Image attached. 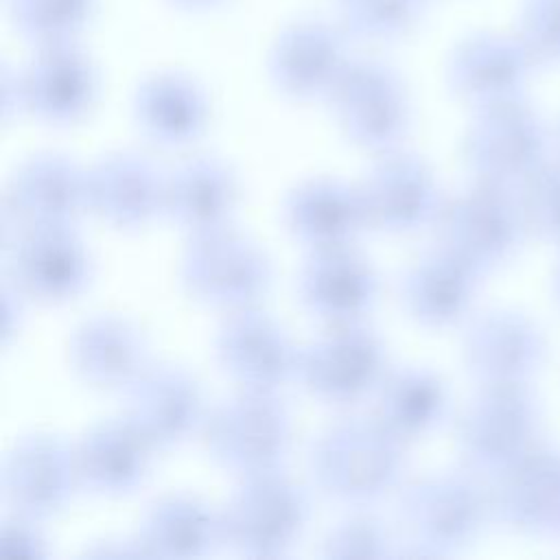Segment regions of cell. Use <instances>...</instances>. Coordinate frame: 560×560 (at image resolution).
Segmentation results:
<instances>
[{
	"instance_id": "6da1fadb",
	"label": "cell",
	"mask_w": 560,
	"mask_h": 560,
	"mask_svg": "<svg viewBox=\"0 0 560 560\" xmlns=\"http://www.w3.org/2000/svg\"><path fill=\"white\" fill-rule=\"evenodd\" d=\"M313 486L343 505H372L400 488L407 442L376 416L341 418L324 427L308 446Z\"/></svg>"
},
{
	"instance_id": "7a4b0ae2",
	"label": "cell",
	"mask_w": 560,
	"mask_h": 560,
	"mask_svg": "<svg viewBox=\"0 0 560 560\" xmlns=\"http://www.w3.org/2000/svg\"><path fill=\"white\" fill-rule=\"evenodd\" d=\"M400 518L409 542L394 558L453 556L472 545L492 521L490 492L468 468L431 472L400 490Z\"/></svg>"
},
{
	"instance_id": "3957f363",
	"label": "cell",
	"mask_w": 560,
	"mask_h": 560,
	"mask_svg": "<svg viewBox=\"0 0 560 560\" xmlns=\"http://www.w3.org/2000/svg\"><path fill=\"white\" fill-rule=\"evenodd\" d=\"M201 433L212 462L241 479L284 466L293 424L276 392L241 389L208 411Z\"/></svg>"
},
{
	"instance_id": "277c9868",
	"label": "cell",
	"mask_w": 560,
	"mask_h": 560,
	"mask_svg": "<svg viewBox=\"0 0 560 560\" xmlns=\"http://www.w3.org/2000/svg\"><path fill=\"white\" fill-rule=\"evenodd\" d=\"M542 409L525 385H479L457 416L455 444L464 468L494 477L540 440Z\"/></svg>"
},
{
	"instance_id": "5b68a950",
	"label": "cell",
	"mask_w": 560,
	"mask_h": 560,
	"mask_svg": "<svg viewBox=\"0 0 560 560\" xmlns=\"http://www.w3.org/2000/svg\"><path fill=\"white\" fill-rule=\"evenodd\" d=\"M308 518L306 490L282 468L241 477L221 510L223 542L249 558L287 556Z\"/></svg>"
},
{
	"instance_id": "8992f818",
	"label": "cell",
	"mask_w": 560,
	"mask_h": 560,
	"mask_svg": "<svg viewBox=\"0 0 560 560\" xmlns=\"http://www.w3.org/2000/svg\"><path fill=\"white\" fill-rule=\"evenodd\" d=\"M551 133L525 96L475 109L462 158L477 182L518 190L547 160Z\"/></svg>"
},
{
	"instance_id": "52a82bcc",
	"label": "cell",
	"mask_w": 560,
	"mask_h": 560,
	"mask_svg": "<svg viewBox=\"0 0 560 560\" xmlns=\"http://www.w3.org/2000/svg\"><path fill=\"white\" fill-rule=\"evenodd\" d=\"M271 278L273 269L265 249L230 225L192 234L179 260L184 291L206 306L225 311L256 306Z\"/></svg>"
},
{
	"instance_id": "ba28073f",
	"label": "cell",
	"mask_w": 560,
	"mask_h": 560,
	"mask_svg": "<svg viewBox=\"0 0 560 560\" xmlns=\"http://www.w3.org/2000/svg\"><path fill=\"white\" fill-rule=\"evenodd\" d=\"M389 372L383 337L363 322L332 324L300 348L295 381L319 402L357 405Z\"/></svg>"
},
{
	"instance_id": "9c48e42d",
	"label": "cell",
	"mask_w": 560,
	"mask_h": 560,
	"mask_svg": "<svg viewBox=\"0 0 560 560\" xmlns=\"http://www.w3.org/2000/svg\"><path fill=\"white\" fill-rule=\"evenodd\" d=\"M435 225L440 243L483 276L512 260L529 234L518 192L486 182L444 199Z\"/></svg>"
},
{
	"instance_id": "30bf717a",
	"label": "cell",
	"mask_w": 560,
	"mask_h": 560,
	"mask_svg": "<svg viewBox=\"0 0 560 560\" xmlns=\"http://www.w3.org/2000/svg\"><path fill=\"white\" fill-rule=\"evenodd\" d=\"M328 103L346 138L374 153L398 149L413 118L400 74L381 59H350Z\"/></svg>"
},
{
	"instance_id": "8fae6325",
	"label": "cell",
	"mask_w": 560,
	"mask_h": 560,
	"mask_svg": "<svg viewBox=\"0 0 560 560\" xmlns=\"http://www.w3.org/2000/svg\"><path fill=\"white\" fill-rule=\"evenodd\" d=\"M11 287L42 304H63L92 280V258L74 225L31 223L4 241Z\"/></svg>"
},
{
	"instance_id": "7c38bea8",
	"label": "cell",
	"mask_w": 560,
	"mask_h": 560,
	"mask_svg": "<svg viewBox=\"0 0 560 560\" xmlns=\"http://www.w3.org/2000/svg\"><path fill=\"white\" fill-rule=\"evenodd\" d=\"M549 341L527 313L494 306L475 315L462 335V361L479 385H525L542 370Z\"/></svg>"
},
{
	"instance_id": "4fadbf2b",
	"label": "cell",
	"mask_w": 560,
	"mask_h": 560,
	"mask_svg": "<svg viewBox=\"0 0 560 560\" xmlns=\"http://www.w3.org/2000/svg\"><path fill=\"white\" fill-rule=\"evenodd\" d=\"M492 521L540 540H560V444L538 440L492 477Z\"/></svg>"
},
{
	"instance_id": "5bb4252c",
	"label": "cell",
	"mask_w": 560,
	"mask_h": 560,
	"mask_svg": "<svg viewBox=\"0 0 560 560\" xmlns=\"http://www.w3.org/2000/svg\"><path fill=\"white\" fill-rule=\"evenodd\" d=\"M300 348L269 313L230 311L214 335V357L241 389L278 392L295 378Z\"/></svg>"
},
{
	"instance_id": "9a60e30c",
	"label": "cell",
	"mask_w": 560,
	"mask_h": 560,
	"mask_svg": "<svg viewBox=\"0 0 560 560\" xmlns=\"http://www.w3.org/2000/svg\"><path fill=\"white\" fill-rule=\"evenodd\" d=\"M348 63L346 31L324 20H295L276 35L267 55V74L291 101H328Z\"/></svg>"
},
{
	"instance_id": "2e32d148",
	"label": "cell",
	"mask_w": 560,
	"mask_h": 560,
	"mask_svg": "<svg viewBox=\"0 0 560 560\" xmlns=\"http://www.w3.org/2000/svg\"><path fill=\"white\" fill-rule=\"evenodd\" d=\"M368 223L385 234H413L433 225L444 206L431 166L409 151H387L361 184Z\"/></svg>"
},
{
	"instance_id": "e0dca14e",
	"label": "cell",
	"mask_w": 560,
	"mask_h": 560,
	"mask_svg": "<svg viewBox=\"0 0 560 560\" xmlns=\"http://www.w3.org/2000/svg\"><path fill=\"white\" fill-rule=\"evenodd\" d=\"M302 308L324 322H363L381 295L376 267L352 245L308 249L295 278Z\"/></svg>"
},
{
	"instance_id": "ac0fdd59",
	"label": "cell",
	"mask_w": 560,
	"mask_h": 560,
	"mask_svg": "<svg viewBox=\"0 0 560 560\" xmlns=\"http://www.w3.org/2000/svg\"><path fill=\"white\" fill-rule=\"evenodd\" d=\"M79 486L74 446L52 433L18 440L2 464V494L11 512L44 521L59 514Z\"/></svg>"
},
{
	"instance_id": "d6986e66",
	"label": "cell",
	"mask_w": 560,
	"mask_h": 560,
	"mask_svg": "<svg viewBox=\"0 0 560 560\" xmlns=\"http://www.w3.org/2000/svg\"><path fill=\"white\" fill-rule=\"evenodd\" d=\"M127 392V418L158 451H171L203 431L208 405L201 383L179 365H149Z\"/></svg>"
},
{
	"instance_id": "ffe728a7",
	"label": "cell",
	"mask_w": 560,
	"mask_h": 560,
	"mask_svg": "<svg viewBox=\"0 0 560 560\" xmlns=\"http://www.w3.org/2000/svg\"><path fill=\"white\" fill-rule=\"evenodd\" d=\"M534 61L518 35L481 31L464 37L446 59L448 90L479 109L525 96Z\"/></svg>"
},
{
	"instance_id": "44dd1931",
	"label": "cell",
	"mask_w": 560,
	"mask_h": 560,
	"mask_svg": "<svg viewBox=\"0 0 560 560\" xmlns=\"http://www.w3.org/2000/svg\"><path fill=\"white\" fill-rule=\"evenodd\" d=\"M22 90L26 114L44 125L70 127L94 107L98 72L77 42L42 46L22 70Z\"/></svg>"
},
{
	"instance_id": "7402d4cb",
	"label": "cell",
	"mask_w": 560,
	"mask_h": 560,
	"mask_svg": "<svg viewBox=\"0 0 560 560\" xmlns=\"http://www.w3.org/2000/svg\"><path fill=\"white\" fill-rule=\"evenodd\" d=\"M479 273L459 254L438 243L418 254L400 273L398 298L405 313L424 328H451L472 308Z\"/></svg>"
},
{
	"instance_id": "603a6c76",
	"label": "cell",
	"mask_w": 560,
	"mask_h": 560,
	"mask_svg": "<svg viewBox=\"0 0 560 560\" xmlns=\"http://www.w3.org/2000/svg\"><path fill=\"white\" fill-rule=\"evenodd\" d=\"M88 208L118 230H140L166 212V177L144 155L116 151L88 168Z\"/></svg>"
},
{
	"instance_id": "cb8c5ba5",
	"label": "cell",
	"mask_w": 560,
	"mask_h": 560,
	"mask_svg": "<svg viewBox=\"0 0 560 560\" xmlns=\"http://www.w3.org/2000/svg\"><path fill=\"white\" fill-rule=\"evenodd\" d=\"M7 219L15 228L31 223L74 225L88 208V168L72 158L44 151L22 162L9 182Z\"/></svg>"
},
{
	"instance_id": "d4e9b609",
	"label": "cell",
	"mask_w": 560,
	"mask_h": 560,
	"mask_svg": "<svg viewBox=\"0 0 560 560\" xmlns=\"http://www.w3.org/2000/svg\"><path fill=\"white\" fill-rule=\"evenodd\" d=\"M158 448L127 416L92 424L74 444L79 486L98 497H125L149 477Z\"/></svg>"
},
{
	"instance_id": "484cf974",
	"label": "cell",
	"mask_w": 560,
	"mask_h": 560,
	"mask_svg": "<svg viewBox=\"0 0 560 560\" xmlns=\"http://www.w3.org/2000/svg\"><path fill=\"white\" fill-rule=\"evenodd\" d=\"M282 221L308 249L354 245L370 228L361 186L339 177H313L293 186L282 201Z\"/></svg>"
},
{
	"instance_id": "4316f807",
	"label": "cell",
	"mask_w": 560,
	"mask_h": 560,
	"mask_svg": "<svg viewBox=\"0 0 560 560\" xmlns=\"http://www.w3.org/2000/svg\"><path fill=\"white\" fill-rule=\"evenodd\" d=\"M70 368L96 389H129L149 368L144 332L127 317L101 313L83 319L70 335Z\"/></svg>"
},
{
	"instance_id": "83f0119b",
	"label": "cell",
	"mask_w": 560,
	"mask_h": 560,
	"mask_svg": "<svg viewBox=\"0 0 560 560\" xmlns=\"http://www.w3.org/2000/svg\"><path fill=\"white\" fill-rule=\"evenodd\" d=\"M131 109L142 136L166 149L195 142L206 131L210 116L206 90L177 70L144 77L133 92Z\"/></svg>"
},
{
	"instance_id": "f1b7e54d",
	"label": "cell",
	"mask_w": 560,
	"mask_h": 560,
	"mask_svg": "<svg viewBox=\"0 0 560 560\" xmlns=\"http://www.w3.org/2000/svg\"><path fill=\"white\" fill-rule=\"evenodd\" d=\"M238 203L234 168L214 155H195L166 177V214L190 236L228 228Z\"/></svg>"
},
{
	"instance_id": "f546056e",
	"label": "cell",
	"mask_w": 560,
	"mask_h": 560,
	"mask_svg": "<svg viewBox=\"0 0 560 560\" xmlns=\"http://www.w3.org/2000/svg\"><path fill=\"white\" fill-rule=\"evenodd\" d=\"M138 538L149 558H203L223 542L221 512L197 494H164L144 510Z\"/></svg>"
},
{
	"instance_id": "4dcf8cb0",
	"label": "cell",
	"mask_w": 560,
	"mask_h": 560,
	"mask_svg": "<svg viewBox=\"0 0 560 560\" xmlns=\"http://www.w3.org/2000/svg\"><path fill=\"white\" fill-rule=\"evenodd\" d=\"M374 398V416L405 442L435 433L451 411L446 381L422 365L389 368Z\"/></svg>"
},
{
	"instance_id": "1f68e13d",
	"label": "cell",
	"mask_w": 560,
	"mask_h": 560,
	"mask_svg": "<svg viewBox=\"0 0 560 560\" xmlns=\"http://www.w3.org/2000/svg\"><path fill=\"white\" fill-rule=\"evenodd\" d=\"M94 11V0H9L18 33L35 48L77 42Z\"/></svg>"
},
{
	"instance_id": "d6a6232c",
	"label": "cell",
	"mask_w": 560,
	"mask_h": 560,
	"mask_svg": "<svg viewBox=\"0 0 560 560\" xmlns=\"http://www.w3.org/2000/svg\"><path fill=\"white\" fill-rule=\"evenodd\" d=\"M427 0H339L343 31L368 42H396L422 22Z\"/></svg>"
},
{
	"instance_id": "836d02e7",
	"label": "cell",
	"mask_w": 560,
	"mask_h": 560,
	"mask_svg": "<svg viewBox=\"0 0 560 560\" xmlns=\"http://www.w3.org/2000/svg\"><path fill=\"white\" fill-rule=\"evenodd\" d=\"M396 542L387 525L370 514L354 512L335 523L322 538L317 556L326 560H374L394 558Z\"/></svg>"
},
{
	"instance_id": "e575fe53",
	"label": "cell",
	"mask_w": 560,
	"mask_h": 560,
	"mask_svg": "<svg viewBox=\"0 0 560 560\" xmlns=\"http://www.w3.org/2000/svg\"><path fill=\"white\" fill-rule=\"evenodd\" d=\"M516 192L527 232L560 247V160H547Z\"/></svg>"
},
{
	"instance_id": "d590c367",
	"label": "cell",
	"mask_w": 560,
	"mask_h": 560,
	"mask_svg": "<svg viewBox=\"0 0 560 560\" xmlns=\"http://www.w3.org/2000/svg\"><path fill=\"white\" fill-rule=\"evenodd\" d=\"M516 35L536 68H560V0H525Z\"/></svg>"
},
{
	"instance_id": "8d00e7d4",
	"label": "cell",
	"mask_w": 560,
	"mask_h": 560,
	"mask_svg": "<svg viewBox=\"0 0 560 560\" xmlns=\"http://www.w3.org/2000/svg\"><path fill=\"white\" fill-rule=\"evenodd\" d=\"M0 551L7 558H46L48 540L37 518L9 512L0 525Z\"/></svg>"
},
{
	"instance_id": "74e56055",
	"label": "cell",
	"mask_w": 560,
	"mask_h": 560,
	"mask_svg": "<svg viewBox=\"0 0 560 560\" xmlns=\"http://www.w3.org/2000/svg\"><path fill=\"white\" fill-rule=\"evenodd\" d=\"M83 556L88 558H149L144 545L140 542L138 534L136 538H107L98 540L92 547H85Z\"/></svg>"
},
{
	"instance_id": "f35d334b",
	"label": "cell",
	"mask_w": 560,
	"mask_h": 560,
	"mask_svg": "<svg viewBox=\"0 0 560 560\" xmlns=\"http://www.w3.org/2000/svg\"><path fill=\"white\" fill-rule=\"evenodd\" d=\"M26 114L24 90H22V70L4 68L2 72V116L4 120H13Z\"/></svg>"
},
{
	"instance_id": "ab89813d",
	"label": "cell",
	"mask_w": 560,
	"mask_h": 560,
	"mask_svg": "<svg viewBox=\"0 0 560 560\" xmlns=\"http://www.w3.org/2000/svg\"><path fill=\"white\" fill-rule=\"evenodd\" d=\"M20 293L13 287H4L2 291V343L9 346V341L20 330Z\"/></svg>"
},
{
	"instance_id": "60d3db41",
	"label": "cell",
	"mask_w": 560,
	"mask_h": 560,
	"mask_svg": "<svg viewBox=\"0 0 560 560\" xmlns=\"http://www.w3.org/2000/svg\"><path fill=\"white\" fill-rule=\"evenodd\" d=\"M168 2L184 11H210V9L221 7L228 0H168Z\"/></svg>"
},
{
	"instance_id": "b9f144b4",
	"label": "cell",
	"mask_w": 560,
	"mask_h": 560,
	"mask_svg": "<svg viewBox=\"0 0 560 560\" xmlns=\"http://www.w3.org/2000/svg\"><path fill=\"white\" fill-rule=\"evenodd\" d=\"M549 287H551V295L560 308V256L558 260L553 262V269H551V278H549Z\"/></svg>"
},
{
	"instance_id": "7bdbcfd3",
	"label": "cell",
	"mask_w": 560,
	"mask_h": 560,
	"mask_svg": "<svg viewBox=\"0 0 560 560\" xmlns=\"http://www.w3.org/2000/svg\"><path fill=\"white\" fill-rule=\"evenodd\" d=\"M556 138H558V142H560V125H558V131H556Z\"/></svg>"
}]
</instances>
